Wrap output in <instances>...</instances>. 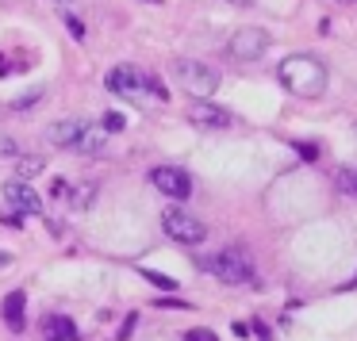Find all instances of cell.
<instances>
[{
    "label": "cell",
    "mask_w": 357,
    "mask_h": 341,
    "mask_svg": "<svg viewBox=\"0 0 357 341\" xmlns=\"http://www.w3.org/2000/svg\"><path fill=\"white\" fill-rule=\"evenodd\" d=\"M277 73H280V85H284L288 93H296V96H319L326 88L323 62H315V58H307V54L284 58Z\"/></svg>",
    "instance_id": "6da1fadb"
},
{
    "label": "cell",
    "mask_w": 357,
    "mask_h": 341,
    "mask_svg": "<svg viewBox=\"0 0 357 341\" xmlns=\"http://www.w3.org/2000/svg\"><path fill=\"white\" fill-rule=\"evenodd\" d=\"M169 70H173V77H177L181 85L196 96V100H204V96H211L219 88V70H215V65L196 62V58H173Z\"/></svg>",
    "instance_id": "7a4b0ae2"
},
{
    "label": "cell",
    "mask_w": 357,
    "mask_h": 341,
    "mask_svg": "<svg viewBox=\"0 0 357 341\" xmlns=\"http://www.w3.org/2000/svg\"><path fill=\"white\" fill-rule=\"evenodd\" d=\"M162 226H165V234H169L173 241H181V246H200V241L208 238V226H204L196 215H188L185 207H169L162 215Z\"/></svg>",
    "instance_id": "3957f363"
},
{
    "label": "cell",
    "mask_w": 357,
    "mask_h": 341,
    "mask_svg": "<svg viewBox=\"0 0 357 341\" xmlns=\"http://www.w3.org/2000/svg\"><path fill=\"white\" fill-rule=\"evenodd\" d=\"M204 269H208L215 280H223V284H246V280L254 276V272H250V261L238 253V249H223V253L208 257Z\"/></svg>",
    "instance_id": "277c9868"
},
{
    "label": "cell",
    "mask_w": 357,
    "mask_h": 341,
    "mask_svg": "<svg viewBox=\"0 0 357 341\" xmlns=\"http://www.w3.org/2000/svg\"><path fill=\"white\" fill-rule=\"evenodd\" d=\"M150 184L158 192L173 196V200H188V192H192V177L185 169H177V165H158V169H150Z\"/></svg>",
    "instance_id": "5b68a950"
},
{
    "label": "cell",
    "mask_w": 357,
    "mask_h": 341,
    "mask_svg": "<svg viewBox=\"0 0 357 341\" xmlns=\"http://www.w3.org/2000/svg\"><path fill=\"white\" fill-rule=\"evenodd\" d=\"M265 50H269V35H265L261 27H242L231 39V54L238 58V62H257Z\"/></svg>",
    "instance_id": "8992f818"
},
{
    "label": "cell",
    "mask_w": 357,
    "mask_h": 341,
    "mask_svg": "<svg viewBox=\"0 0 357 341\" xmlns=\"http://www.w3.org/2000/svg\"><path fill=\"white\" fill-rule=\"evenodd\" d=\"M4 203L16 207L20 215H39L43 211V200H39V192L31 188V180H20V177L4 184Z\"/></svg>",
    "instance_id": "52a82bcc"
},
{
    "label": "cell",
    "mask_w": 357,
    "mask_h": 341,
    "mask_svg": "<svg viewBox=\"0 0 357 341\" xmlns=\"http://www.w3.org/2000/svg\"><path fill=\"white\" fill-rule=\"evenodd\" d=\"M104 85H108V93H116V96H139L142 88H146V77H142L135 65H116Z\"/></svg>",
    "instance_id": "ba28073f"
},
{
    "label": "cell",
    "mask_w": 357,
    "mask_h": 341,
    "mask_svg": "<svg viewBox=\"0 0 357 341\" xmlns=\"http://www.w3.org/2000/svg\"><path fill=\"white\" fill-rule=\"evenodd\" d=\"M188 119H192L196 127H231V111L215 108V104H204V100H196L192 108H188Z\"/></svg>",
    "instance_id": "9c48e42d"
},
{
    "label": "cell",
    "mask_w": 357,
    "mask_h": 341,
    "mask_svg": "<svg viewBox=\"0 0 357 341\" xmlns=\"http://www.w3.org/2000/svg\"><path fill=\"white\" fill-rule=\"evenodd\" d=\"M85 119H66V123H54L47 131V138L50 142H58V146H70V150H77V142H81V134H85Z\"/></svg>",
    "instance_id": "30bf717a"
},
{
    "label": "cell",
    "mask_w": 357,
    "mask_h": 341,
    "mask_svg": "<svg viewBox=\"0 0 357 341\" xmlns=\"http://www.w3.org/2000/svg\"><path fill=\"white\" fill-rule=\"evenodd\" d=\"M43 330H47V341H77V326L62 315H47L43 318Z\"/></svg>",
    "instance_id": "8fae6325"
},
{
    "label": "cell",
    "mask_w": 357,
    "mask_h": 341,
    "mask_svg": "<svg viewBox=\"0 0 357 341\" xmlns=\"http://www.w3.org/2000/svg\"><path fill=\"white\" fill-rule=\"evenodd\" d=\"M24 303H27V295L24 292H12L8 299H4V322H8V330H24Z\"/></svg>",
    "instance_id": "7c38bea8"
},
{
    "label": "cell",
    "mask_w": 357,
    "mask_h": 341,
    "mask_svg": "<svg viewBox=\"0 0 357 341\" xmlns=\"http://www.w3.org/2000/svg\"><path fill=\"white\" fill-rule=\"evenodd\" d=\"M100 150H104V131L89 123L85 134H81V142H77V154H100Z\"/></svg>",
    "instance_id": "4fadbf2b"
},
{
    "label": "cell",
    "mask_w": 357,
    "mask_h": 341,
    "mask_svg": "<svg viewBox=\"0 0 357 341\" xmlns=\"http://www.w3.org/2000/svg\"><path fill=\"white\" fill-rule=\"evenodd\" d=\"M43 169H47L43 157H24V161H20V180H31L35 173H43Z\"/></svg>",
    "instance_id": "5bb4252c"
},
{
    "label": "cell",
    "mask_w": 357,
    "mask_h": 341,
    "mask_svg": "<svg viewBox=\"0 0 357 341\" xmlns=\"http://www.w3.org/2000/svg\"><path fill=\"white\" fill-rule=\"evenodd\" d=\"M123 127H127V119L119 116V111H108V116L100 119V131L104 134H116V131H123Z\"/></svg>",
    "instance_id": "9a60e30c"
},
{
    "label": "cell",
    "mask_w": 357,
    "mask_h": 341,
    "mask_svg": "<svg viewBox=\"0 0 357 341\" xmlns=\"http://www.w3.org/2000/svg\"><path fill=\"white\" fill-rule=\"evenodd\" d=\"M142 276H146V280H150V284H154V287H165V292H173V287H177V284H173L169 276H162V272H154V269H142Z\"/></svg>",
    "instance_id": "2e32d148"
},
{
    "label": "cell",
    "mask_w": 357,
    "mask_h": 341,
    "mask_svg": "<svg viewBox=\"0 0 357 341\" xmlns=\"http://www.w3.org/2000/svg\"><path fill=\"white\" fill-rule=\"evenodd\" d=\"M62 24H66V27H70V35H73V39H85V24H81V19H77V16H66V19H62Z\"/></svg>",
    "instance_id": "e0dca14e"
},
{
    "label": "cell",
    "mask_w": 357,
    "mask_h": 341,
    "mask_svg": "<svg viewBox=\"0 0 357 341\" xmlns=\"http://www.w3.org/2000/svg\"><path fill=\"white\" fill-rule=\"evenodd\" d=\"M185 341H215V333L204 330V326H196V330H188V333H185Z\"/></svg>",
    "instance_id": "ac0fdd59"
},
{
    "label": "cell",
    "mask_w": 357,
    "mask_h": 341,
    "mask_svg": "<svg viewBox=\"0 0 357 341\" xmlns=\"http://www.w3.org/2000/svg\"><path fill=\"white\" fill-rule=\"evenodd\" d=\"M89 196H93V184H81L77 192H73V207H85V203H89Z\"/></svg>",
    "instance_id": "d6986e66"
},
{
    "label": "cell",
    "mask_w": 357,
    "mask_h": 341,
    "mask_svg": "<svg viewBox=\"0 0 357 341\" xmlns=\"http://www.w3.org/2000/svg\"><path fill=\"white\" fill-rule=\"evenodd\" d=\"M296 150H300V157H307V161H315V157H319L315 142H296Z\"/></svg>",
    "instance_id": "ffe728a7"
},
{
    "label": "cell",
    "mask_w": 357,
    "mask_h": 341,
    "mask_svg": "<svg viewBox=\"0 0 357 341\" xmlns=\"http://www.w3.org/2000/svg\"><path fill=\"white\" fill-rule=\"evenodd\" d=\"M50 192H54V196H58V200H62V196H66V192H70V184H66V180H54V184H50Z\"/></svg>",
    "instance_id": "44dd1931"
},
{
    "label": "cell",
    "mask_w": 357,
    "mask_h": 341,
    "mask_svg": "<svg viewBox=\"0 0 357 341\" xmlns=\"http://www.w3.org/2000/svg\"><path fill=\"white\" fill-rule=\"evenodd\" d=\"M0 154H16V142H12V138H0Z\"/></svg>",
    "instance_id": "7402d4cb"
},
{
    "label": "cell",
    "mask_w": 357,
    "mask_h": 341,
    "mask_svg": "<svg viewBox=\"0 0 357 341\" xmlns=\"http://www.w3.org/2000/svg\"><path fill=\"white\" fill-rule=\"evenodd\" d=\"M0 264H12V253H0Z\"/></svg>",
    "instance_id": "603a6c76"
},
{
    "label": "cell",
    "mask_w": 357,
    "mask_h": 341,
    "mask_svg": "<svg viewBox=\"0 0 357 341\" xmlns=\"http://www.w3.org/2000/svg\"><path fill=\"white\" fill-rule=\"evenodd\" d=\"M0 73H8V62H4V58H0Z\"/></svg>",
    "instance_id": "cb8c5ba5"
},
{
    "label": "cell",
    "mask_w": 357,
    "mask_h": 341,
    "mask_svg": "<svg viewBox=\"0 0 357 341\" xmlns=\"http://www.w3.org/2000/svg\"><path fill=\"white\" fill-rule=\"evenodd\" d=\"M231 4H246V0H231Z\"/></svg>",
    "instance_id": "d4e9b609"
},
{
    "label": "cell",
    "mask_w": 357,
    "mask_h": 341,
    "mask_svg": "<svg viewBox=\"0 0 357 341\" xmlns=\"http://www.w3.org/2000/svg\"><path fill=\"white\" fill-rule=\"evenodd\" d=\"M342 4H349V0H342Z\"/></svg>",
    "instance_id": "484cf974"
}]
</instances>
